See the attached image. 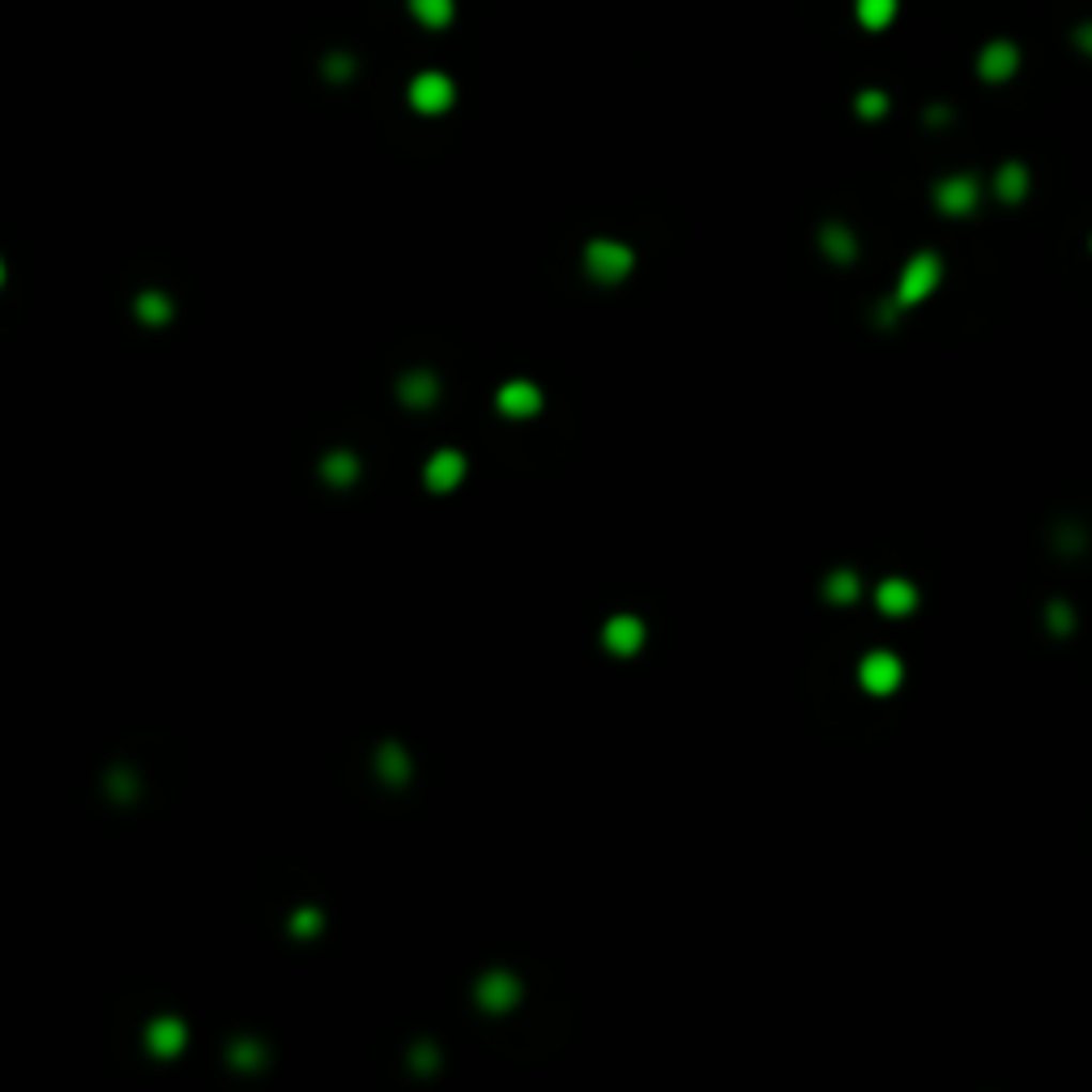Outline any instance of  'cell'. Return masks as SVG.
Returning a JSON list of instances; mask_svg holds the SVG:
<instances>
[{
	"mask_svg": "<svg viewBox=\"0 0 1092 1092\" xmlns=\"http://www.w3.org/2000/svg\"><path fill=\"white\" fill-rule=\"evenodd\" d=\"M858 116L862 120H883L888 116V94L883 90H862L858 94Z\"/></svg>",
	"mask_w": 1092,
	"mask_h": 1092,
	"instance_id": "cell-22",
	"label": "cell"
},
{
	"mask_svg": "<svg viewBox=\"0 0 1092 1092\" xmlns=\"http://www.w3.org/2000/svg\"><path fill=\"white\" fill-rule=\"evenodd\" d=\"M901 679H905V666H901V658L888 653V649H871V653L858 662V683H862V692H871V696H892V692L901 688Z\"/></svg>",
	"mask_w": 1092,
	"mask_h": 1092,
	"instance_id": "cell-3",
	"label": "cell"
},
{
	"mask_svg": "<svg viewBox=\"0 0 1092 1092\" xmlns=\"http://www.w3.org/2000/svg\"><path fill=\"white\" fill-rule=\"evenodd\" d=\"M978 197H982V188H978L973 175H948V180L935 184V205H939L943 214H952V218L973 214V210H978Z\"/></svg>",
	"mask_w": 1092,
	"mask_h": 1092,
	"instance_id": "cell-8",
	"label": "cell"
},
{
	"mask_svg": "<svg viewBox=\"0 0 1092 1092\" xmlns=\"http://www.w3.org/2000/svg\"><path fill=\"white\" fill-rule=\"evenodd\" d=\"M474 999H478V1008H482V1012H491V1016L512 1012V1008L521 1003V982H517L508 969H491V973H482V978H478Z\"/></svg>",
	"mask_w": 1092,
	"mask_h": 1092,
	"instance_id": "cell-4",
	"label": "cell"
},
{
	"mask_svg": "<svg viewBox=\"0 0 1092 1092\" xmlns=\"http://www.w3.org/2000/svg\"><path fill=\"white\" fill-rule=\"evenodd\" d=\"M184 1042H188V1029H184V1020H175V1016H163V1020H154V1025L145 1029V1046H150L158 1059H175V1055L184 1050Z\"/></svg>",
	"mask_w": 1092,
	"mask_h": 1092,
	"instance_id": "cell-12",
	"label": "cell"
},
{
	"mask_svg": "<svg viewBox=\"0 0 1092 1092\" xmlns=\"http://www.w3.org/2000/svg\"><path fill=\"white\" fill-rule=\"evenodd\" d=\"M137 321H145V325H163V321H171V299H167V295H158V291L137 295Z\"/></svg>",
	"mask_w": 1092,
	"mask_h": 1092,
	"instance_id": "cell-21",
	"label": "cell"
},
{
	"mask_svg": "<svg viewBox=\"0 0 1092 1092\" xmlns=\"http://www.w3.org/2000/svg\"><path fill=\"white\" fill-rule=\"evenodd\" d=\"M414 1067H418V1072H431V1067H435V1050H431V1046H418V1050H414Z\"/></svg>",
	"mask_w": 1092,
	"mask_h": 1092,
	"instance_id": "cell-27",
	"label": "cell"
},
{
	"mask_svg": "<svg viewBox=\"0 0 1092 1092\" xmlns=\"http://www.w3.org/2000/svg\"><path fill=\"white\" fill-rule=\"evenodd\" d=\"M901 13V0H853V17L862 30H888Z\"/></svg>",
	"mask_w": 1092,
	"mask_h": 1092,
	"instance_id": "cell-16",
	"label": "cell"
},
{
	"mask_svg": "<svg viewBox=\"0 0 1092 1092\" xmlns=\"http://www.w3.org/2000/svg\"><path fill=\"white\" fill-rule=\"evenodd\" d=\"M875 606L888 615V619H905L918 611V585L905 581V576H883L875 585Z\"/></svg>",
	"mask_w": 1092,
	"mask_h": 1092,
	"instance_id": "cell-9",
	"label": "cell"
},
{
	"mask_svg": "<svg viewBox=\"0 0 1092 1092\" xmlns=\"http://www.w3.org/2000/svg\"><path fill=\"white\" fill-rule=\"evenodd\" d=\"M452 98H457V90H452V81H448L444 73H418V77L410 81V103H414V111H422V116L448 111Z\"/></svg>",
	"mask_w": 1092,
	"mask_h": 1092,
	"instance_id": "cell-7",
	"label": "cell"
},
{
	"mask_svg": "<svg viewBox=\"0 0 1092 1092\" xmlns=\"http://www.w3.org/2000/svg\"><path fill=\"white\" fill-rule=\"evenodd\" d=\"M645 619L641 615H611L602 624V649L615 658H636L645 649Z\"/></svg>",
	"mask_w": 1092,
	"mask_h": 1092,
	"instance_id": "cell-5",
	"label": "cell"
},
{
	"mask_svg": "<svg viewBox=\"0 0 1092 1092\" xmlns=\"http://www.w3.org/2000/svg\"><path fill=\"white\" fill-rule=\"evenodd\" d=\"M819 248H824V257L836 261V265H849V261L858 257V240H853V231H849L845 222H824V227H819Z\"/></svg>",
	"mask_w": 1092,
	"mask_h": 1092,
	"instance_id": "cell-13",
	"label": "cell"
},
{
	"mask_svg": "<svg viewBox=\"0 0 1092 1092\" xmlns=\"http://www.w3.org/2000/svg\"><path fill=\"white\" fill-rule=\"evenodd\" d=\"M375 768H380V776H384L388 785H405V781H410V755H405L397 742H388V747L375 751Z\"/></svg>",
	"mask_w": 1092,
	"mask_h": 1092,
	"instance_id": "cell-17",
	"label": "cell"
},
{
	"mask_svg": "<svg viewBox=\"0 0 1092 1092\" xmlns=\"http://www.w3.org/2000/svg\"><path fill=\"white\" fill-rule=\"evenodd\" d=\"M133 781H137V776L116 772V776H111V794H116V798H133V794H137V785H133Z\"/></svg>",
	"mask_w": 1092,
	"mask_h": 1092,
	"instance_id": "cell-26",
	"label": "cell"
},
{
	"mask_svg": "<svg viewBox=\"0 0 1092 1092\" xmlns=\"http://www.w3.org/2000/svg\"><path fill=\"white\" fill-rule=\"evenodd\" d=\"M495 405L504 418H534L542 410V388L529 384V380H508L499 393H495Z\"/></svg>",
	"mask_w": 1092,
	"mask_h": 1092,
	"instance_id": "cell-10",
	"label": "cell"
},
{
	"mask_svg": "<svg viewBox=\"0 0 1092 1092\" xmlns=\"http://www.w3.org/2000/svg\"><path fill=\"white\" fill-rule=\"evenodd\" d=\"M410 9H414V17L422 21V26H431V30H440V26H448L452 21V0H410Z\"/></svg>",
	"mask_w": 1092,
	"mask_h": 1092,
	"instance_id": "cell-20",
	"label": "cell"
},
{
	"mask_svg": "<svg viewBox=\"0 0 1092 1092\" xmlns=\"http://www.w3.org/2000/svg\"><path fill=\"white\" fill-rule=\"evenodd\" d=\"M995 197L1008 205H1020L1029 197V167L1025 163H1003L995 171Z\"/></svg>",
	"mask_w": 1092,
	"mask_h": 1092,
	"instance_id": "cell-14",
	"label": "cell"
},
{
	"mask_svg": "<svg viewBox=\"0 0 1092 1092\" xmlns=\"http://www.w3.org/2000/svg\"><path fill=\"white\" fill-rule=\"evenodd\" d=\"M824 594H828V602H836V606H849V602H858V594H862V581H858L849 568H841V572H832V576H828Z\"/></svg>",
	"mask_w": 1092,
	"mask_h": 1092,
	"instance_id": "cell-19",
	"label": "cell"
},
{
	"mask_svg": "<svg viewBox=\"0 0 1092 1092\" xmlns=\"http://www.w3.org/2000/svg\"><path fill=\"white\" fill-rule=\"evenodd\" d=\"M461 478H465V457L457 448H440L422 470V482L431 491H452V487H461Z\"/></svg>",
	"mask_w": 1092,
	"mask_h": 1092,
	"instance_id": "cell-11",
	"label": "cell"
},
{
	"mask_svg": "<svg viewBox=\"0 0 1092 1092\" xmlns=\"http://www.w3.org/2000/svg\"><path fill=\"white\" fill-rule=\"evenodd\" d=\"M1076 47L1085 51V56H1092V21H1085V26H1076Z\"/></svg>",
	"mask_w": 1092,
	"mask_h": 1092,
	"instance_id": "cell-28",
	"label": "cell"
},
{
	"mask_svg": "<svg viewBox=\"0 0 1092 1092\" xmlns=\"http://www.w3.org/2000/svg\"><path fill=\"white\" fill-rule=\"evenodd\" d=\"M1016 68H1020V47H1016L1012 39H990V43L978 51V73H982V81H990V86L1012 81Z\"/></svg>",
	"mask_w": 1092,
	"mask_h": 1092,
	"instance_id": "cell-6",
	"label": "cell"
},
{
	"mask_svg": "<svg viewBox=\"0 0 1092 1092\" xmlns=\"http://www.w3.org/2000/svg\"><path fill=\"white\" fill-rule=\"evenodd\" d=\"M321 474H325V482H334V487H351V482L359 478V461H355L351 452H329L325 465H321Z\"/></svg>",
	"mask_w": 1092,
	"mask_h": 1092,
	"instance_id": "cell-18",
	"label": "cell"
},
{
	"mask_svg": "<svg viewBox=\"0 0 1092 1092\" xmlns=\"http://www.w3.org/2000/svg\"><path fill=\"white\" fill-rule=\"evenodd\" d=\"M231 1063L244 1067V1072H257V1067L265 1063V1050H261L257 1042H235V1046H231Z\"/></svg>",
	"mask_w": 1092,
	"mask_h": 1092,
	"instance_id": "cell-23",
	"label": "cell"
},
{
	"mask_svg": "<svg viewBox=\"0 0 1092 1092\" xmlns=\"http://www.w3.org/2000/svg\"><path fill=\"white\" fill-rule=\"evenodd\" d=\"M401 401L405 405H414V410H427L435 397H440V380L431 375V371H410V375H401Z\"/></svg>",
	"mask_w": 1092,
	"mask_h": 1092,
	"instance_id": "cell-15",
	"label": "cell"
},
{
	"mask_svg": "<svg viewBox=\"0 0 1092 1092\" xmlns=\"http://www.w3.org/2000/svg\"><path fill=\"white\" fill-rule=\"evenodd\" d=\"M291 930H295V935H317V930H321V913H317V909H299Z\"/></svg>",
	"mask_w": 1092,
	"mask_h": 1092,
	"instance_id": "cell-24",
	"label": "cell"
},
{
	"mask_svg": "<svg viewBox=\"0 0 1092 1092\" xmlns=\"http://www.w3.org/2000/svg\"><path fill=\"white\" fill-rule=\"evenodd\" d=\"M1072 624H1076V619H1072V611H1067L1063 602H1055V606H1050V628H1055V632H1067Z\"/></svg>",
	"mask_w": 1092,
	"mask_h": 1092,
	"instance_id": "cell-25",
	"label": "cell"
},
{
	"mask_svg": "<svg viewBox=\"0 0 1092 1092\" xmlns=\"http://www.w3.org/2000/svg\"><path fill=\"white\" fill-rule=\"evenodd\" d=\"M939 282H943V261H939L935 252H918V257H909V261H905V270H901V282H896V299H892V308H896V312L918 308L922 299H930V295L939 291Z\"/></svg>",
	"mask_w": 1092,
	"mask_h": 1092,
	"instance_id": "cell-1",
	"label": "cell"
},
{
	"mask_svg": "<svg viewBox=\"0 0 1092 1092\" xmlns=\"http://www.w3.org/2000/svg\"><path fill=\"white\" fill-rule=\"evenodd\" d=\"M0 282H4V265H0Z\"/></svg>",
	"mask_w": 1092,
	"mask_h": 1092,
	"instance_id": "cell-29",
	"label": "cell"
},
{
	"mask_svg": "<svg viewBox=\"0 0 1092 1092\" xmlns=\"http://www.w3.org/2000/svg\"><path fill=\"white\" fill-rule=\"evenodd\" d=\"M632 270H636V252H632L624 240L602 235V240H589V244H585V274H589L594 282L615 287V282H624Z\"/></svg>",
	"mask_w": 1092,
	"mask_h": 1092,
	"instance_id": "cell-2",
	"label": "cell"
}]
</instances>
